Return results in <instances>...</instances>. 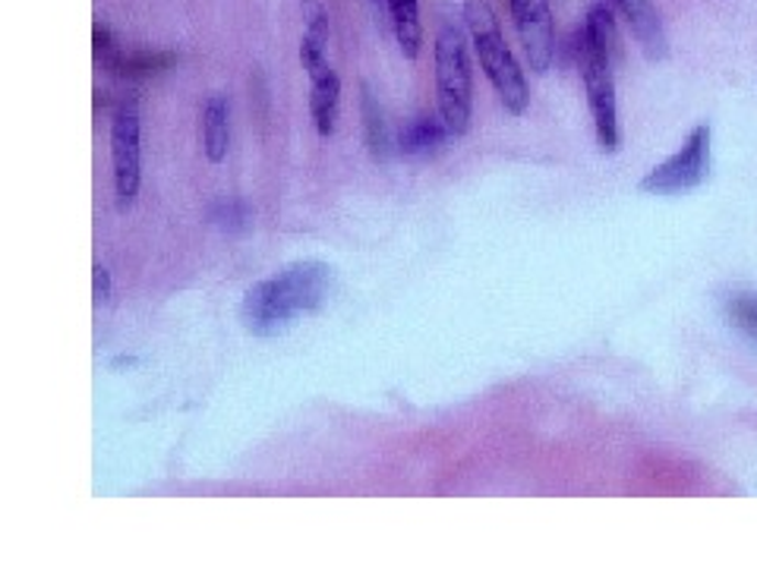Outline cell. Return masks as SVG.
<instances>
[{
  "label": "cell",
  "instance_id": "1",
  "mask_svg": "<svg viewBox=\"0 0 757 567\" xmlns=\"http://www.w3.org/2000/svg\"><path fill=\"white\" fill-rule=\"evenodd\" d=\"M331 287V268L319 259L284 265L278 275L256 281L240 303V322L256 337H275L294 319L316 312L326 303Z\"/></svg>",
  "mask_w": 757,
  "mask_h": 567
},
{
  "label": "cell",
  "instance_id": "2",
  "mask_svg": "<svg viewBox=\"0 0 757 567\" xmlns=\"http://www.w3.org/2000/svg\"><path fill=\"white\" fill-rule=\"evenodd\" d=\"M464 23L471 29L476 60L486 73V79L493 82L502 108L512 118H520L530 104V92H527V79L520 73L518 60L498 29L493 7L486 0H464Z\"/></svg>",
  "mask_w": 757,
  "mask_h": 567
},
{
  "label": "cell",
  "instance_id": "3",
  "mask_svg": "<svg viewBox=\"0 0 757 567\" xmlns=\"http://www.w3.org/2000/svg\"><path fill=\"white\" fill-rule=\"evenodd\" d=\"M436 101L454 140L468 136L473 118V76L461 25L446 23L436 35Z\"/></svg>",
  "mask_w": 757,
  "mask_h": 567
},
{
  "label": "cell",
  "instance_id": "4",
  "mask_svg": "<svg viewBox=\"0 0 757 567\" xmlns=\"http://www.w3.org/2000/svg\"><path fill=\"white\" fill-rule=\"evenodd\" d=\"M574 54H578V70H581L588 104H591L596 142H600V148L606 155H613V152H618V108H615L613 60L593 45L591 38L584 35V29H578Z\"/></svg>",
  "mask_w": 757,
  "mask_h": 567
},
{
  "label": "cell",
  "instance_id": "5",
  "mask_svg": "<svg viewBox=\"0 0 757 567\" xmlns=\"http://www.w3.org/2000/svg\"><path fill=\"white\" fill-rule=\"evenodd\" d=\"M140 101L123 98L111 120V170H114V202L118 212L133 209L140 196Z\"/></svg>",
  "mask_w": 757,
  "mask_h": 567
},
{
  "label": "cell",
  "instance_id": "6",
  "mask_svg": "<svg viewBox=\"0 0 757 567\" xmlns=\"http://www.w3.org/2000/svg\"><path fill=\"white\" fill-rule=\"evenodd\" d=\"M710 174V126L701 123L691 130L685 145L657 165L644 180H640V192L650 196H669V192H685V189L701 187Z\"/></svg>",
  "mask_w": 757,
  "mask_h": 567
},
{
  "label": "cell",
  "instance_id": "7",
  "mask_svg": "<svg viewBox=\"0 0 757 567\" xmlns=\"http://www.w3.org/2000/svg\"><path fill=\"white\" fill-rule=\"evenodd\" d=\"M512 20L520 35V45L527 54V64L537 76H544L556 54V32H552V13L546 0H508Z\"/></svg>",
  "mask_w": 757,
  "mask_h": 567
},
{
  "label": "cell",
  "instance_id": "8",
  "mask_svg": "<svg viewBox=\"0 0 757 567\" xmlns=\"http://www.w3.org/2000/svg\"><path fill=\"white\" fill-rule=\"evenodd\" d=\"M309 79V114H312V126L322 140H329L334 133V120H338V104H341V79L331 70L329 57L304 64Z\"/></svg>",
  "mask_w": 757,
  "mask_h": 567
},
{
  "label": "cell",
  "instance_id": "9",
  "mask_svg": "<svg viewBox=\"0 0 757 567\" xmlns=\"http://www.w3.org/2000/svg\"><path fill=\"white\" fill-rule=\"evenodd\" d=\"M625 23L632 29L635 42L644 51L647 60H666L669 54V42H666V29H662L660 13L654 7V0H615Z\"/></svg>",
  "mask_w": 757,
  "mask_h": 567
},
{
  "label": "cell",
  "instance_id": "10",
  "mask_svg": "<svg viewBox=\"0 0 757 567\" xmlns=\"http://www.w3.org/2000/svg\"><path fill=\"white\" fill-rule=\"evenodd\" d=\"M231 148V126H228V98L209 94L202 104V152L212 165H221Z\"/></svg>",
  "mask_w": 757,
  "mask_h": 567
},
{
  "label": "cell",
  "instance_id": "11",
  "mask_svg": "<svg viewBox=\"0 0 757 567\" xmlns=\"http://www.w3.org/2000/svg\"><path fill=\"white\" fill-rule=\"evenodd\" d=\"M446 140H451L446 120L436 118V114H420V118L410 120L402 130L398 148H402V155H407V158H426V155L439 152L446 145Z\"/></svg>",
  "mask_w": 757,
  "mask_h": 567
},
{
  "label": "cell",
  "instance_id": "12",
  "mask_svg": "<svg viewBox=\"0 0 757 567\" xmlns=\"http://www.w3.org/2000/svg\"><path fill=\"white\" fill-rule=\"evenodd\" d=\"M304 7V38H300V64L309 60H322L329 57V10L322 7V0H300Z\"/></svg>",
  "mask_w": 757,
  "mask_h": 567
},
{
  "label": "cell",
  "instance_id": "13",
  "mask_svg": "<svg viewBox=\"0 0 757 567\" xmlns=\"http://www.w3.org/2000/svg\"><path fill=\"white\" fill-rule=\"evenodd\" d=\"M385 3L392 13V25H395V38L402 45V54L407 60H417L420 45H424V25H420L417 0H385Z\"/></svg>",
  "mask_w": 757,
  "mask_h": 567
},
{
  "label": "cell",
  "instance_id": "14",
  "mask_svg": "<svg viewBox=\"0 0 757 567\" xmlns=\"http://www.w3.org/2000/svg\"><path fill=\"white\" fill-rule=\"evenodd\" d=\"M105 60H108L111 73H118L123 79H142V76H155V73L167 70L174 64V54L136 51V54H108Z\"/></svg>",
  "mask_w": 757,
  "mask_h": 567
},
{
  "label": "cell",
  "instance_id": "15",
  "mask_svg": "<svg viewBox=\"0 0 757 567\" xmlns=\"http://www.w3.org/2000/svg\"><path fill=\"white\" fill-rule=\"evenodd\" d=\"M584 35H588L593 45L600 47L610 60L618 57V32H615V20L613 13H610V7L593 3L591 13H588V23H584Z\"/></svg>",
  "mask_w": 757,
  "mask_h": 567
},
{
  "label": "cell",
  "instance_id": "16",
  "mask_svg": "<svg viewBox=\"0 0 757 567\" xmlns=\"http://www.w3.org/2000/svg\"><path fill=\"white\" fill-rule=\"evenodd\" d=\"M363 126H366V145L370 155L376 162H385L388 155V136H385V120H382V108H378L376 94L370 92V86L363 82Z\"/></svg>",
  "mask_w": 757,
  "mask_h": 567
},
{
  "label": "cell",
  "instance_id": "17",
  "mask_svg": "<svg viewBox=\"0 0 757 567\" xmlns=\"http://www.w3.org/2000/svg\"><path fill=\"white\" fill-rule=\"evenodd\" d=\"M212 221L224 231H243L250 224V209L237 199H228V202H218L212 209Z\"/></svg>",
  "mask_w": 757,
  "mask_h": 567
},
{
  "label": "cell",
  "instance_id": "18",
  "mask_svg": "<svg viewBox=\"0 0 757 567\" xmlns=\"http://www.w3.org/2000/svg\"><path fill=\"white\" fill-rule=\"evenodd\" d=\"M729 319L745 334L757 337V297H735L729 303Z\"/></svg>",
  "mask_w": 757,
  "mask_h": 567
},
{
  "label": "cell",
  "instance_id": "19",
  "mask_svg": "<svg viewBox=\"0 0 757 567\" xmlns=\"http://www.w3.org/2000/svg\"><path fill=\"white\" fill-rule=\"evenodd\" d=\"M92 297L95 303H108L111 300V271L101 262L92 268Z\"/></svg>",
  "mask_w": 757,
  "mask_h": 567
},
{
  "label": "cell",
  "instance_id": "20",
  "mask_svg": "<svg viewBox=\"0 0 757 567\" xmlns=\"http://www.w3.org/2000/svg\"><path fill=\"white\" fill-rule=\"evenodd\" d=\"M95 54L108 57L111 54V32L105 25H95Z\"/></svg>",
  "mask_w": 757,
  "mask_h": 567
}]
</instances>
